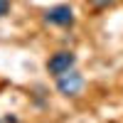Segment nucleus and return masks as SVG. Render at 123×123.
I'll return each mask as SVG.
<instances>
[{
	"label": "nucleus",
	"instance_id": "nucleus-3",
	"mask_svg": "<svg viewBox=\"0 0 123 123\" xmlns=\"http://www.w3.org/2000/svg\"><path fill=\"white\" fill-rule=\"evenodd\" d=\"M44 22L47 25H54V27H71L74 25V10L69 5H52L44 10Z\"/></svg>",
	"mask_w": 123,
	"mask_h": 123
},
{
	"label": "nucleus",
	"instance_id": "nucleus-2",
	"mask_svg": "<svg viewBox=\"0 0 123 123\" xmlns=\"http://www.w3.org/2000/svg\"><path fill=\"white\" fill-rule=\"evenodd\" d=\"M74 67H76V54H74V52H69V49L54 52L52 57L47 59V71H49L54 79H57L59 74H64V71L74 69Z\"/></svg>",
	"mask_w": 123,
	"mask_h": 123
},
{
	"label": "nucleus",
	"instance_id": "nucleus-5",
	"mask_svg": "<svg viewBox=\"0 0 123 123\" xmlns=\"http://www.w3.org/2000/svg\"><path fill=\"white\" fill-rule=\"evenodd\" d=\"M89 3H94L96 7H108V5H113V0H89Z\"/></svg>",
	"mask_w": 123,
	"mask_h": 123
},
{
	"label": "nucleus",
	"instance_id": "nucleus-4",
	"mask_svg": "<svg viewBox=\"0 0 123 123\" xmlns=\"http://www.w3.org/2000/svg\"><path fill=\"white\" fill-rule=\"evenodd\" d=\"M10 7H12V3H10V0H0V20L10 15Z\"/></svg>",
	"mask_w": 123,
	"mask_h": 123
},
{
	"label": "nucleus",
	"instance_id": "nucleus-1",
	"mask_svg": "<svg viewBox=\"0 0 123 123\" xmlns=\"http://www.w3.org/2000/svg\"><path fill=\"white\" fill-rule=\"evenodd\" d=\"M84 74L81 71H76V69H69V71H64V74H59L57 76V91L62 96H67V98H74V96H79L81 91H84Z\"/></svg>",
	"mask_w": 123,
	"mask_h": 123
}]
</instances>
